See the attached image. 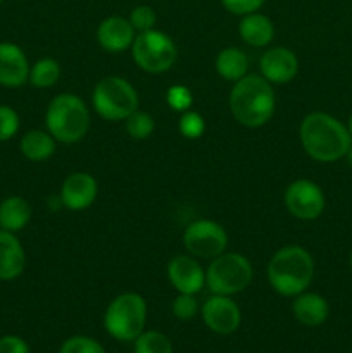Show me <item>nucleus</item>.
<instances>
[{"label":"nucleus","instance_id":"f257e3e1","mask_svg":"<svg viewBox=\"0 0 352 353\" xmlns=\"http://www.w3.org/2000/svg\"><path fill=\"white\" fill-rule=\"evenodd\" d=\"M299 137L306 154L317 162L338 161L352 145L347 126L326 112L307 114L300 123Z\"/></svg>","mask_w":352,"mask_h":353},{"label":"nucleus","instance_id":"f03ea898","mask_svg":"<svg viewBox=\"0 0 352 353\" xmlns=\"http://www.w3.org/2000/svg\"><path fill=\"white\" fill-rule=\"evenodd\" d=\"M275 92L268 79L245 74L235 81L230 93V110L235 119L247 128L264 126L275 114Z\"/></svg>","mask_w":352,"mask_h":353},{"label":"nucleus","instance_id":"7ed1b4c3","mask_svg":"<svg viewBox=\"0 0 352 353\" xmlns=\"http://www.w3.org/2000/svg\"><path fill=\"white\" fill-rule=\"evenodd\" d=\"M314 278L313 255L299 245L280 248L268 264V281L282 296H297L306 292Z\"/></svg>","mask_w":352,"mask_h":353},{"label":"nucleus","instance_id":"20e7f679","mask_svg":"<svg viewBox=\"0 0 352 353\" xmlns=\"http://www.w3.org/2000/svg\"><path fill=\"white\" fill-rule=\"evenodd\" d=\"M45 124L55 141L66 145L76 143L88 133L90 110L75 93H61L48 103Z\"/></svg>","mask_w":352,"mask_h":353},{"label":"nucleus","instance_id":"39448f33","mask_svg":"<svg viewBox=\"0 0 352 353\" xmlns=\"http://www.w3.org/2000/svg\"><path fill=\"white\" fill-rule=\"evenodd\" d=\"M147 303L138 293L116 296L104 314V327L119 341H135L145 331Z\"/></svg>","mask_w":352,"mask_h":353},{"label":"nucleus","instance_id":"423d86ee","mask_svg":"<svg viewBox=\"0 0 352 353\" xmlns=\"http://www.w3.org/2000/svg\"><path fill=\"white\" fill-rule=\"evenodd\" d=\"M92 103L102 119L116 123L124 121L138 110V93L128 79L121 76H107L93 88Z\"/></svg>","mask_w":352,"mask_h":353},{"label":"nucleus","instance_id":"0eeeda50","mask_svg":"<svg viewBox=\"0 0 352 353\" xmlns=\"http://www.w3.org/2000/svg\"><path fill=\"white\" fill-rule=\"evenodd\" d=\"M252 265L242 254H221L213 259L206 271V285L213 295H237L252 281Z\"/></svg>","mask_w":352,"mask_h":353},{"label":"nucleus","instance_id":"6e6552de","mask_svg":"<svg viewBox=\"0 0 352 353\" xmlns=\"http://www.w3.org/2000/svg\"><path fill=\"white\" fill-rule=\"evenodd\" d=\"M131 55L138 68L150 74H161L175 65L178 48L166 33L148 30L138 33L131 45Z\"/></svg>","mask_w":352,"mask_h":353},{"label":"nucleus","instance_id":"1a4fd4ad","mask_svg":"<svg viewBox=\"0 0 352 353\" xmlns=\"http://www.w3.org/2000/svg\"><path fill=\"white\" fill-rule=\"evenodd\" d=\"M183 243L193 257L214 259L226 250L228 234L221 224L209 219H199L186 226Z\"/></svg>","mask_w":352,"mask_h":353},{"label":"nucleus","instance_id":"9d476101","mask_svg":"<svg viewBox=\"0 0 352 353\" xmlns=\"http://www.w3.org/2000/svg\"><path fill=\"white\" fill-rule=\"evenodd\" d=\"M324 193L309 179H297L285 190V205L293 217L300 221H314L324 210Z\"/></svg>","mask_w":352,"mask_h":353},{"label":"nucleus","instance_id":"9b49d317","mask_svg":"<svg viewBox=\"0 0 352 353\" xmlns=\"http://www.w3.org/2000/svg\"><path fill=\"white\" fill-rule=\"evenodd\" d=\"M202 319L211 331L231 334L240 327L242 314L237 303L226 295H213L202 307Z\"/></svg>","mask_w":352,"mask_h":353},{"label":"nucleus","instance_id":"f8f14e48","mask_svg":"<svg viewBox=\"0 0 352 353\" xmlns=\"http://www.w3.org/2000/svg\"><path fill=\"white\" fill-rule=\"evenodd\" d=\"M261 76L268 79L273 85H283V83L292 81L299 72V59L290 48L273 47L262 54L261 62Z\"/></svg>","mask_w":352,"mask_h":353},{"label":"nucleus","instance_id":"ddd939ff","mask_svg":"<svg viewBox=\"0 0 352 353\" xmlns=\"http://www.w3.org/2000/svg\"><path fill=\"white\" fill-rule=\"evenodd\" d=\"M97 193H99V185L92 174L72 172L62 183L59 200L69 210H85L95 202Z\"/></svg>","mask_w":352,"mask_h":353},{"label":"nucleus","instance_id":"4468645a","mask_svg":"<svg viewBox=\"0 0 352 353\" xmlns=\"http://www.w3.org/2000/svg\"><path fill=\"white\" fill-rule=\"evenodd\" d=\"M168 278L176 292L188 295H195L206 285V272L202 265L188 255H178L169 261Z\"/></svg>","mask_w":352,"mask_h":353},{"label":"nucleus","instance_id":"2eb2a0df","mask_svg":"<svg viewBox=\"0 0 352 353\" xmlns=\"http://www.w3.org/2000/svg\"><path fill=\"white\" fill-rule=\"evenodd\" d=\"M30 62L16 43H0V85L19 88L30 79Z\"/></svg>","mask_w":352,"mask_h":353},{"label":"nucleus","instance_id":"dca6fc26","mask_svg":"<svg viewBox=\"0 0 352 353\" xmlns=\"http://www.w3.org/2000/svg\"><path fill=\"white\" fill-rule=\"evenodd\" d=\"M97 40L106 52L117 54L131 48L135 41V28L126 17L110 16L97 28Z\"/></svg>","mask_w":352,"mask_h":353},{"label":"nucleus","instance_id":"f3484780","mask_svg":"<svg viewBox=\"0 0 352 353\" xmlns=\"http://www.w3.org/2000/svg\"><path fill=\"white\" fill-rule=\"evenodd\" d=\"M26 268V254L16 233L0 230V281L19 278Z\"/></svg>","mask_w":352,"mask_h":353},{"label":"nucleus","instance_id":"a211bd4d","mask_svg":"<svg viewBox=\"0 0 352 353\" xmlns=\"http://www.w3.org/2000/svg\"><path fill=\"white\" fill-rule=\"evenodd\" d=\"M292 310L295 319L304 326H321L324 321L328 319L330 314V307L324 296L317 295V293H300V295L293 296Z\"/></svg>","mask_w":352,"mask_h":353},{"label":"nucleus","instance_id":"6ab92c4d","mask_svg":"<svg viewBox=\"0 0 352 353\" xmlns=\"http://www.w3.org/2000/svg\"><path fill=\"white\" fill-rule=\"evenodd\" d=\"M238 33L245 43L259 48L271 43L275 37V26H273V21L264 14L251 12L242 16Z\"/></svg>","mask_w":352,"mask_h":353},{"label":"nucleus","instance_id":"aec40b11","mask_svg":"<svg viewBox=\"0 0 352 353\" xmlns=\"http://www.w3.org/2000/svg\"><path fill=\"white\" fill-rule=\"evenodd\" d=\"M31 221V207L23 196H7L0 202V230L17 233Z\"/></svg>","mask_w":352,"mask_h":353},{"label":"nucleus","instance_id":"412c9836","mask_svg":"<svg viewBox=\"0 0 352 353\" xmlns=\"http://www.w3.org/2000/svg\"><path fill=\"white\" fill-rule=\"evenodd\" d=\"M21 154L31 162H43L55 152V138L48 131L31 130L21 138Z\"/></svg>","mask_w":352,"mask_h":353},{"label":"nucleus","instance_id":"4be33fe9","mask_svg":"<svg viewBox=\"0 0 352 353\" xmlns=\"http://www.w3.org/2000/svg\"><path fill=\"white\" fill-rule=\"evenodd\" d=\"M248 59L245 52L237 47H228L217 54L216 57V71L221 78L226 81H238L247 74Z\"/></svg>","mask_w":352,"mask_h":353},{"label":"nucleus","instance_id":"5701e85b","mask_svg":"<svg viewBox=\"0 0 352 353\" xmlns=\"http://www.w3.org/2000/svg\"><path fill=\"white\" fill-rule=\"evenodd\" d=\"M61 78V65L55 59L45 57L40 61L35 62L30 69V79L31 83L37 88H50Z\"/></svg>","mask_w":352,"mask_h":353},{"label":"nucleus","instance_id":"b1692460","mask_svg":"<svg viewBox=\"0 0 352 353\" xmlns=\"http://www.w3.org/2000/svg\"><path fill=\"white\" fill-rule=\"evenodd\" d=\"M135 353H173V343L161 331H144L135 340Z\"/></svg>","mask_w":352,"mask_h":353},{"label":"nucleus","instance_id":"393cba45","mask_svg":"<svg viewBox=\"0 0 352 353\" xmlns=\"http://www.w3.org/2000/svg\"><path fill=\"white\" fill-rule=\"evenodd\" d=\"M126 131L135 140H145L150 137L155 130L154 117L141 110H135L130 117H126Z\"/></svg>","mask_w":352,"mask_h":353},{"label":"nucleus","instance_id":"a878e982","mask_svg":"<svg viewBox=\"0 0 352 353\" xmlns=\"http://www.w3.org/2000/svg\"><path fill=\"white\" fill-rule=\"evenodd\" d=\"M178 130L179 133L185 138H188V140H197V138L202 137L204 131H206V121H204V117L200 116L199 112H195V110H186V112H183V116L179 117Z\"/></svg>","mask_w":352,"mask_h":353},{"label":"nucleus","instance_id":"bb28decb","mask_svg":"<svg viewBox=\"0 0 352 353\" xmlns=\"http://www.w3.org/2000/svg\"><path fill=\"white\" fill-rule=\"evenodd\" d=\"M59 353H106L102 345L88 336H72L62 343Z\"/></svg>","mask_w":352,"mask_h":353},{"label":"nucleus","instance_id":"cd10ccee","mask_svg":"<svg viewBox=\"0 0 352 353\" xmlns=\"http://www.w3.org/2000/svg\"><path fill=\"white\" fill-rule=\"evenodd\" d=\"M166 102L176 112H186L190 110L193 103V95L190 92V88L183 85H173L171 88L168 90V95H166Z\"/></svg>","mask_w":352,"mask_h":353},{"label":"nucleus","instance_id":"c85d7f7f","mask_svg":"<svg viewBox=\"0 0 352 353\" xmlns=\"http://www.w3.org/2000/svg\"><path fill=\"white\" fill-rule=\"evenodd\" d=\"M19 114L9 105H0V141L14 138L19 131Z\"/></svg>","mask_w":352,"mask_h":353},{"label":"nucleus","instance_id":"c756f323","mask_svg":"<svg viewBox=\"0 0 352 353\" xmlns=\"http://www.w3.org/2000/svg\"><path fill=\"white\" fill-rule=\"evenodd\" d=\"M128 21H130L131 26L135 28V31H138V33H144V31L154 30L157 16H155V12L152 7L138 6L131 10Z\"/></svg>","mask_w":352,"mask_h":353},{"label":"nucleus","instance_id":"7c9ffc66","mask_svg":"<svg viewBox=\"0 0 352 353\" xmlns=\"http://www.w3.org/2000/svg\"><path fill=\"white\" fill-rule=\"evenodd\" d=\"M197 310H199L197 299L193 295H188V293H179L175 302H173V314L182 321H188L195 317Z\"/></svg>","mask_w":352,"mask_h":353},{"label":"nucleus","instance_id":"2f4dec72","mask_svg":"<svg viewBox=\"0 0 352 353\" xmlns=\"http://www.w3.org/2000/svg\"><path fill=\"white\" fill-rule=\"evenodd\" d=\"M264 2L266 0H221L224 9L230 10L231 14H237V16L257 12V10L264 6Z\"/></svg>","mask_w":352,"mask_h":353},{"label":"nucleus","instance_id":"473e14b6","mask_svg":"<svg viewBox=\"0 0 352 353\" xmlns=\"http://www.w3.org/2000/svg\"><path fill=\"white\" fill-rule=\"evenodd\" d=\"M0 353H30L26 341L14 334L0 338Z\"/></svg>","mask_w":352,"mask_h":353},{"label":"nucleus","instance_id":"72a5a7b5","mask_svg":"<svg viewBox=\"0 0 352 353\" xmlns=\"http://www.w3.org/2000/svg\"><path fill=\"white\" fill-rule=\"evenodd\" d=\"M345 159H347L349 165H351V168H352V145H351V147H349L347 154H345Z\"/></svg>","mask_w":352,"mask_h":353},{"label":"nucleus","instance_id":"f704fd0d","mask_svg":"<svg viewBox=\"0 0 352 353\" xmlns=\"http://www.w3.org/2000/svg\"><path fill=\"white\" fill-rule=\"evenodd\" d=\"M347 130H349V133H351V137H352V112H351V117H349V124H347Z\"/></svg>","mask_w":352,"mask_h":353},{"label":"nucleus","instance_id":"c9c22d12","mask_svg":"<svg viewBox=\"0 0 352 353\" xmlns=\"http://www.w3.org/2000/svg\"><path fill=\"white\" fill-rule=\"evenodd\" d=\"M349 261H351V268H352V254H351V259H349Z\"/></svg>","mask_w":352,"mask_h":353},{"label":"nucleus","instance_id":"e433bc0d","mask_svg":"<svg viewBox=\"0 0 352 353\" xmlns=\"http://www.w3.org/2000/svg\"><path fill=\"white\" fill-rule=\"evenodd\" d=\"M3 2V0H0V3H2Z\"/></svg>","mask_w":352,"mask_h":353}]
</instances>
